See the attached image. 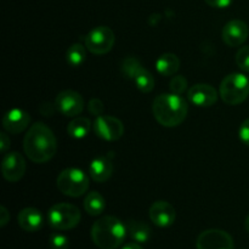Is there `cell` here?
Returning a JSON list of instances; mask_svg holds the SVG:
<instances>
[{
  "label": "cell",
  "instance_id": "6da1fadb",
  "mask_svg": "<svg viewBox=\"0 0 249 249\" xmlns=\"http://www.w3.org/2000/svg\"><path fill=\"white\" fill-rule=\"evenodd\" d=\"M23 150L27 157L34 163L50 160L57 151V140L53 130L44 123L33 124L23 140Z\"/></svg>",
  "mask_w": 249,
  "mask_h": 249
},
{
  "label": "cell",
  "instance_id": "7a4b0ae2",
  "mask_svg": "<svg viewBox=\"0 0 249 249\" xmlns=\"http://www.w3.org/2000/svg\"><path fill=\"white\" fill-rule=\"evenodd\" d=\"M187 111V102L180 95L173 92L158 95L152 105V112L156 121L167 128L180 125L186 118Z\"/></svg>",
  "mask_w": 249,
  "mask_h": 249
},
{
  "label": "cell",
  "instance_id": "3957f363",
  "mask_svg": "<svg viewBox=\"0 0 249 249\" xmlns=\"http://www.w3.org/2000/svg\"><path fill=\"white\" fill-rule=\"evenodd\" d=\"M126 226L118 218L106 215L97 219L91 228V240L100 249H117L123 245Z\"/></svg>",
  "mask_w": 249,
  "mask_h": 249
},
{
  "label": "cell",
  "instance_id": "277c9868",
  "mask_svg": "<svg viewBox=\"0 0 249 249\" xmlns=\"http://www.w3.org/2000/svg\"><path fill=\"white\" fill-rule=\"evenodd\" d=\"M219 95L226 105L236 106L249 96V79L242 73H231L221 80Z\"/></svg>",
  "mask_w": 249,
  "mask_h": 249
},
{
  "label": "cell",
  "instance_id": "5b68a950",
  "mask_svg": "<svg viewBox=\"0 0 249 249\" xmlns=\"http://www.w3.org/2000/svg\"><path fill=\"white\" fill-rule=\"evenodd\" d=\"M82 214L78 207L71 203L53 204L48 212V223L53 230L66 231L79 224Z\"/></svg>",
  "mask_w": 249,
  "mask_h": 249
},
{
  "label": "cell",
  "instance_id": "8992f818",
  "mask_svg": "<svg viewBox=\"0 0 249 249\" xmlns=\"http://www.w3.org/2000/svg\"><path fill=\"white\" fill-rule=\"evenodd\" d=\"M57 189L65 196L80 197L89 189V179L83 170L68 168L62 170L57 177Z\"/></svg>",
  "mask_w": 249,
  "mask_h": 249
},
{
  "label": "cell",
  "instance_id": "52a82bcc",
  "mask_svg": "<svg viewBox=\"0 0 249 249\" xmlns=\"http://www.w3.org/2000/svg\"><path fill=\"white\" fill-rule=\"evenodd\" d=\"M116 41L113 31L109 27L99 26L91 29L84 39V45L95 55H105L112 50Z\"/></svg>",
  "mask_w": 249,
  "mask_h": 249
},
{
  "label": "cell",
  "instance_id": "ba28073f",
  "mask_svg": "<svg viewBox=\"0 0 249 249\" xmlns=\"http://www.w3.org/2000/svg\"><path fill=\"white\" fill-rule=\"evenodd\" d=\"M196 246L197 249H235L230 233L219 229L203 231L197 238Z\"/></svg>",
  "mask_w": 249,
  "mask_h": 249
},
{
  "label": "cell",
  "instance_id": "9c48e42d",
  "mask_svg": "<svg viewBox=\"0 0 249 249\" xmlns=\"http://www.w3.org/2000/svg\"><path fill=\"white\" fill-rule=\"evenodd\" d=\"M92 128L99 138L106 141L119 140L124 133V125L118 118L112 116H104V114L96 117Z\"/></svg>",
  "mask_w": 249,
  "mask_h": 249
},
{
  "label": "cell",
  "instance_id": "30bf717a",
  "mask_svg": "<svg viewBox=\"0 0 249 249\" xmlns=\"http://www.w3.org/2000/svg\"><path fill=\"white\" fill-rule=\"evenodd\" d=\"M56 109L66 117H78L84 109V99L74 90H63L55 99Z\"/></svg>",
  "mask_w": 249,
  "mask_h": 249
},
{
  "label": "cell",
  "instance_id": "8fae6325",
  "mask_svg": "<svg viewBox=\"0 0 249 249\" xmlns=\"http://www.w3.org/2000/svg\"><path fill=\"white\" fill-rule=\"evenodd\" d=\"M1 173L5 180L16 182L23 178L26 173V160L18 152H10L1 162Z\"/></svg>",
  "mask_w": 249,
  "mask_h": 249
},
{
  "label": "cell",
  "instance_id": "7c38bea8",
  "mask_svg": "<svg viewBox=\"0 0 249 249\" xmlns=\"http://www.w3.org/2000/svg\"><path fill=\"white\" fill-rule=\"evenodd\" d=\"M249 36L248 24L242 19H232L224 26L221 32L223 41L230 48L240 46L247 40Z\"/></svg>",
  "mask_w": 249,
  "mask_h": 249
},
{
  "label": "cell",
  "instance_id": "4fadbf2b",
  "mask_svg": "<svg viewBox=\"0 0 249 249\" xmlns=\"http://www.w3.org/2000/svg\"><path fill=\"white\" fill-rule=\"evenodd\" d=\"M148 215L151 221L158 228H169L177 219V212L169 202L157 201L150 207Z\"/></svg>",
  "mask_w": 249,
  "mask_h": 249
},
{
  "label": "cell",
  "instance_id": "5bb4252c",
  "mask_svg": "<svg viewBox=\"0 0 249 249\" xmlns=\"http://www.w3.org/2000/svg\"><path fill=\"white\" fill-rule=\"evenodd\" d=\"M187 99L198 107H211L218 101V91L209 84H196L187 91Z\"/></svg>",
  "mask_w": 249,
  "mask_h": 249
},
{
  "label": "cell",
  "instance_id": "9a60e30c",
  "mask_svg": "<svg viewBox=\"0 0 249 249\" xmlns=\"http://www.w3.org/2000/svg\"><path fill=\"white\" fill-rule=\"evenodd\" d=\"M31 122V116L21 108H12L5 113L2 126L10 134H19L27 129Z\"/></svg>",
  "mask_w": 249,
  "mask_h": 249
},
{
  "label": "cell",
  "instance_id": "2e32d148",
  "mask_svg": "<svg viewBox=\"0 0 249 249\" xmlns=\"http://www.w3.org/2000/svg\"><path fill=\"white\" fill-rule=\"evenodd\" d=\"M113 155L109 152L106 156H100L91 160L89 164V175L94 181L105 182L112 177L113 173V163H112Z\"/></svg>",
  "mask_w": 249,
  "mask_h": 249
},
{
  "label": "cell",
  "instance_id": "e0dca14e",
  "mask_svg": "<svg viewBox=\"0 0 249 249\" xmlns=\"http://www.w3.org/2000/svg\"><path fill=\"white\" fill-rule=\"evenodd\" d=\"M17 223L22 230L27 231V232H36L41 229L44 219L40 211L28 207V208H24L19 212L18 215H17Z\"/></svg>",
  "mask_w": 249,
  "mask_h": 249
},
{
  "label": "cell",
  "instance_id": "ac0fdd59",
  "mask_svg": "<svg viewBox=\"0 0 249 249\" xmlns=\"http://www.w3.org/2000/svg\"><path fill=\"white\" fill-rule=\"evenodd\" d=\"M156 68L160 75H174L180 68V60L174 53H163L156 61Z\"/></svg>",
  "mask_w": 249,
  "mask_h": 249
},
{
  "label": "cell",
  "instance_id": "d6986e66",
  "mask_svg": "<svg viewBox=\"0 0 249 249\" xmlns=\"http://www.w3.org/2000/svg\"><path fill=\"white\" fill-rule=\"evenodd\" d=\"M129 236L138 243H146L151 238V229L140 220H128L125 224Z\"/></svg>",
  "mask_w": 249,
  "mask_h": 249
},
{
  "label": "cell",
  "instance_id": "ffe728a7",
  "mask_svg": "<svg viewBox=\"0 0 249 249\" xmlns=\"http://www.w3.org/2000/svg\"><path fill=\"white\" fill-rule=\"evenodd\" d=\"M106 208V201L102 197L101 194L96 191H92L88 194L84 199V209L89 215L97 216L104 213Z\"/></svg>",
  "mask_w": 249,
  "mask_h": 249
},
{
  "label": "cell",
  "instance_id": "44dd1931",
  "mask_svg": "<svg viewBox=\"0 0 249 249\" xmlns=\"http://www.w3.org/2000/svg\"><path fill=\"white\" fill-rule=\"evenodd\" d=\"M91 122L85 117H75L67 126V133L73 139H84L89 134Z\"/></svg>",
  "mask_w": 249,
  "mask_h": 249
},
{
  "label": "cell",
  "instance_id": "7402d4cb",
  "mask_svg": "<svg viewBox=\"0 0 249 249\" xmlns=\"http://www.w3.org/2000/svg\"><path fill=\"white\" fill-rule=\"evenodd\" d=\"M67 63L72 67H79L87 60V48L79 43L72 44L66 53Z\"/></svg>",
  "mask_w": 249,
  "mask_h": 249
},
{
  "label": "cell",
  "instance_id": "603a6c76",
  "mask_svg": "<svg viewBox=\"0 0 249 249\" xmlns=\"http://www.w3.org/2000/svg\"><path fill=\"white\" fill-rule=\"evenodd\" d=\"M134 83H135L136 88L142 92H151L155 88V78H153L152 73L146 68H142L136 74V77L134 78Z\"/></svg>",
  "mask_w": 249,
  "mask_h": 249
},
{
  "label": "cell",
  "instance_id": "cb8c5ba5",
  "mask_svg": "<svg viewBox=\"0 0 249 249\" xmlns=\"http://www.w3.org/2000/svg\"><path fill=\"white\" fill-rule=\"evenodd\" d=\"M142 68L143 67L140 63V61H139L136 57H133V56H129V57L124 58L121 66L122 73H123L124 77L131 80H134V78L136 77V74H138Z\"/></svg>",
  "mask_w": 249,
  "mask_h": 249
},
{
  "label": "cell",
  "instance_id": "d4e9b609",
  "mask_svg": "<svg viewBox=\"0 0 249 249\" xmlns=\"http://www.w3.org/2000/svg\"><path fill=\"white\" fill-rule=\"evenodd\" d=\"M49 247L51 249H68L70 240L63 233L53 232L49 237Z\"/></svg>",
  "mask_w": 249,
  "mask_h": 249
},
{
  "label": "cell",
  "instance_id": "484cf974",
  "mask_svg": "<svg viewBox=\"0 0 249 249\" xmlns=\"http://www.w3.org/2000/svg\"><path fill=\"white\" fill-rule=\"evenodd\" d=\"M187 88V79L184 75H174L169 83V89L173 94H184Z\"/></svg>",
  "mask_w": 249,
  "mask_h": 249
},
{
  "label": "cell",
  "instance_id": "4316f807",
  "mask_svg": "<svg viewBox=\"0 0 249 249\" xmlns=\"http://www.w3.org/2000/svg\"><path fill=\"white\" fill-rule=\"evenodd\" d=\"M236 63L240 70L249 72V45L242 46L236 53Z\"/></svg>",
  "mask_w": 249,
  "mask_h": 249
},
{
  "label": "cell",
  "instance_id": "83f0119b",
  "mask_svg": "<svg viewBox=\"0 0 249 249\" xmlns=\"http://www.w3.org/2000/svg\"><path fill=\"white\" fill-rule=\"evenodd\" d=\"M104 102L101 101L100 99H96V97H94V99H91L89 101V104H88V109H89L90 113L92 114V116H101L102 112H104Z\"/></svg>",
  "mask_w": 249,
  "mask_h": 249
},
{
  "label": "cell",
  "instance_id": "f1b7e54d",
  "mask_svg": "<svg viewBox=\"0 0 249 249\" xmlns=\"http://www.w3.org/2000/svg\"><path fill=\"white\" fill-rule=\"evenodd\" d=\"M238 135H240L241 141L246 145L249 146V118L246 119L240 126V131H238Z\"/></svg>",
  "mask_w": 249,
  "mask_h": 249
},
{
  "label": "cell",
  "instance_id": "f546056e",
  "mask_svg": "<svg viewBox=\"0 0 249 249\" xmlns=\"http://www.w3.org/2000/svg\"><path fill=\"white\" fill-rule=\"evenodd\" d=\"M209 6L215 7V9H225L232 4L233 0H204Z\"/></svg>",
  "mask_w": 249,
  "mask_h": 249
},
{
  "label": "cell",
  "instance_id": "4dcf8cb0",
  "mask_svg": "<svg viewBox=\"0 0 249 249\" xmlns=\"http://www.w3.org/2000/svg\"><path fill=\"white\" fill-rule=\"evenodd\" d=\"M39 111H40V113L43 114V116H53V114L55 113V111H57V109H56L55 104H43L39 107Z\"/></svg>",
  "mask_w": 249,
  "mask_h": 249
},
{
  "label": "cell",
  "instance_id": "1f68e13d",
  "mask_svg": "<svg viewBox=\"0 0 249 249\" xmlns=\"http://www.w3.org/2000/svg\"><path fill=\"white\" fill-rule=\"evenodd\" d=\"M10 143H11V141H10V138L7 136V134L6 133L0 134V151H1L2 153L6 152L7 148L10 147Z\"/></svg>",
  "mask_w": 249,
  "mask_h": 249
},
{
  "label": "cell",
  "instance_id": "d6a6232c",
  "mask_svg": "<svg viewBox=\"0 0 249 249\" xmlns=\"http://www.w3.org/2000/svg\"><path fill=\"white\" fill-rule=\"evenodd\" d=\"M10 221V213L7 212V209L4 206L0 207V226L4 228L6 226V224Z\"/></svg>",
  "mask_w": 249,
  "mask_h": 249
},
{
  "label": "cell",
  "instance_id": "836d02e7",
  "mask_svg": "<svg viewBox=\"0 0 249 249\" xmlns=\"http://www.w3.org/2000/svg\"><path fill=\"white\" fill-rule=\"evenodd\" d=\"M122 249H143L141 246H139L138 243H128V245L124 246Z\"/></svg>",
  "mask_w": 249,
  "mask_h": 249
},
{
  "label": "cell",
  "instance_id": "e575fe53",
  "mask_svg": "<svg viewBox=\"0 0 249 249\" xmlns=\"http://www.w3.org/2000/svg\"><path fill=\"white\" fill-rule=\"evenodd\" d=\"M245 228H246V230L249 232V215L247 216V219H246V221H245Z\"/></svg>",
  "mask_w": 249,
  "mask_h": 249
}]
</instances>
